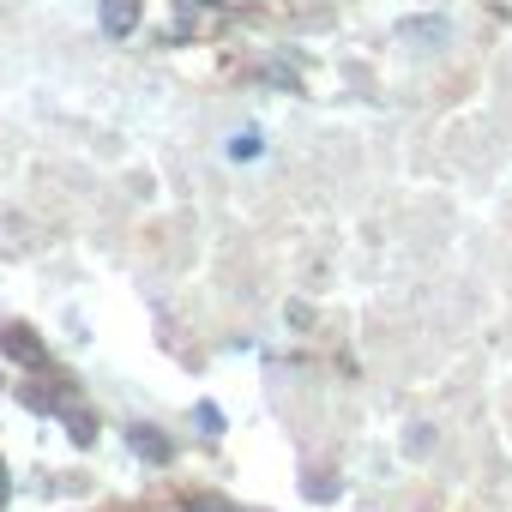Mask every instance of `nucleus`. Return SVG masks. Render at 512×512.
<instances>
[{
    "instance_id": "nucleus-1",
    "label": "nucleus",
    "mask_w": 512,
    "mask_h": 512,
    "mask_svg": "<svg viewBox=\"0 0 512 512\" xmlns=\"http://www.w3.org/2000/svg\"><path fill=\"white\" fill-rule=\"evenodd\" d=\"M0 350H7L13 362H25V368H43L49 362V350H43V338L31 326H7V332H0Z\"/></svg>"
},
{
    "instance_id": "nucleus-3",
    "label": "nucleus",
    "mask_w": 512,
    "mask_h": 512,
    "mask_svg": "<svg viewBox=\"0 0 512 512\" xmlns=\"http://www.w3.org/2000/svg\"><path fill=\"white\" fill-rule=\"evenodd\" d=\"M127 446L145 458V464H169V440L157 428H127Z\"/></svg>"
},
{
    "instance_id": "nucleus-2",
    "label": "nucleus",
    "mask_w": 512,
    "mask_h": 512,
    "mask_svg": "<svg viewBox=\"0 0 512 512\" xmlns=\"http://www.w3.org/2000/svg\"><path fill=\"white\" fill-rule=\"evenodd\" d=\"M103 37H127L133 25H139V0H103Z\"/></svg>"
},
{
    "instance_id": "nucleus-4",
    "label": "nucleus",
    "mask_w": 512,
    "mask_h": 512,
    "mask_svg": "<svg viewBox=\"0 0 512 512\" xmlns=\"http://www.w3.org/2000/svg\"><path fill=\"white\" fill-rule=\"evenodd\" d=\"M67 428H73V434H79V440H97V422H91V416H85V410H67Z\"/></svg>"
},
{
    "instance_id": "nucleus-5",
    "label": "nucleus",
    "mask_w": 512,
    "mask_h": 512,
    "mask_svg": "<svg viewBox=\"0 0 512 512\" xmlns=\"http://www.w3.org/2000/svg\"><path fill=\"white\" fill-rule=\"evenodd\" d=\"M7 494H13V488H7V464H0V506H7Z\"/></svg>"
},
{
    "instance_id": "nucleus-6",
    "label": "nucleus",
    "mask_w": 512,
    "mask_h": 512,
    "mask_svg": "<svg viewBox=\"0 0 512 512\" xmlns=\"http://www.w3.org/2000/svg\"><path fill=\"white\" fill-rule=\"evenodd\" d=\"M193 7H229V0H193Z\"/></svg>"
}]
</instances>
